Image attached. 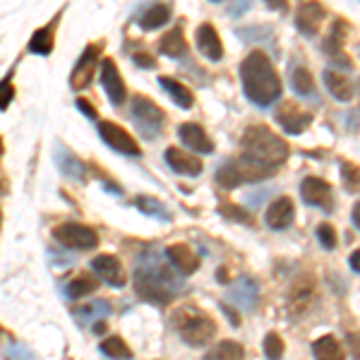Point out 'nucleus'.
I'll use <instances>...</instances> for the list:
<instances>
[{
    "mask_svg": "<svg viewBox=\"0 0 360 360\" xmlns=\"http://www.w3.org/2000/svg\"><path fill=\"white\" fill-rule=\"evenodd\" d=\"M178 135L190 149H195V152H200V154H212L214 152L212 139H209V135L205 132V127H202V125L185 123V125L178 127Z\"/></svg>",
    "mask_w": 360,
    "mask_h": 360,
    "instance_id": "nucleus-19",
    "label": "nucleus"
},
{
    "mask_svg": "<svg viewBox=\"0 0 360 360\" xmlns=\"http://www.w3.org/2000/svg\"><path fill=\"white\" fill-rule=\"evenodd\" d=\"M132 286H135V293L139 298L147 300V303L166 305L176 298L180 281L166 266L147 264V266H137L135 276H132Z\"/></svg>",
    "mask_w": 360,
    "mask_h": 360,
    "instance_id": "nucleus-3",
    "label": "nucleus"
},
{
    "mask_svg": "<svg viewBox=\"0 0 360 360\" xmlns=\"http://www.w3.org/2000/svg\"><path fill=\"white\" fill-rule=\"evenodd\" d=\"M164 159H166V164L173 168V171L180 173V176H200V173H202V161L197 159V156L183 152V149H178V147H168Z\"/></svg>",
    "mask_w": 360,
    "mask_h": 360,
    "instance_id": "nucleus-16",
    "label": "nucleus"
},
{
    "mask_svg": "<svg viewBox=\"0 0 360 360\" xmlns=\"http://www.w3.org/2000/svg\"><path fill=\"white\" fill-rule=\"evenodd\" d=\"M15 98V89L13 84H10V77H5L3 82H0V111H5V108L13 103Z\"/></svg>",
    "mask_w": 360,
    "mask_h": 360,
    "instance_id": "nucleus-38",
    "label": "nucleus"
},
{
    "mask_svg": "<svg viewBox=\"0 0 360 360\" xmlns=\"http://www.w3.org/2000/svg\"><path fill=\"white\" fill-rule=\"evenodd\" d=\"M137 207L142 214H149V217H159V219H168V209L161 205L154 197H137Z\"/></svg>",
    "mask_w": 360,
    "mask_h": 360,
    "instance_id": "nucleus-34",
    "label": "nucleus"
},
{
    "mask_svg": "<svg viewBox=\"0 0 360 360\" xmlns=\"http://www.w3.org/2000/svg\"><path fill=\"white\" fill-rule=\"evenodd\" d=\"M159 84L164 86V91L173 98V103H176V106H180V108H193V103H195L193 94H190L188 86H183V84L178 82V79H173V77H159Z\"/></svg>",
    "mask_w": 360,
    "mask_h": 360,
    "instance_id": "nucleus-25",
    "label": "nucleus"
},
{
    "mask_svg": "<svg viewBox=\"0 0 360 360\" xmlns=\"http://www.w3.org/2000/svg\"><path fill=\"white\" fill-rule=\"evenodd\" d=\"M185 49H188V44H185V37H183V25L173 27L171 32H168L166 37H161V41H159V51L168 58L185 56Z\"/></svg>",
    "mask_w": 360,
    "mask_h": 360,
    "instance_id": "nucleus-24",
    "label": "nucleus"
},
{
    "mask_svg": "<svg viewBox=\"0 0 360 360\" xmlns=\"http://www.w3.org/2000/svg\"><path fill=\"white\" fill-rule=\"evenodd\" d=\"M353 224H356V229H360V202L353 205Z\"/></svg>",
    "mask_w": 360,
    "mask_h": 360,
    "instance_id": "nucleus-45",
    "label": "nucleus"
},
{
    "mask_svg": "<svg viewBox=\"0 0 360 360\" xmlns=\"http://www.w3.org/2000/svg\"><path fill=\"white\" fill-rule=\"evenodd\" d=\"M98 351L103 353V356H108L111 360H130L135 353H132V348L125 344L120 336H108V339H103L101 344H98Z\"/></svg>",
    "mask_w": 360,
    "mask_h": 360,
    "instance_id": "nucleus-29",
    "label": "nucleus"
},
{
    "mask_svg": "<svg viewBox=\"0 0 360 360\" xmlns=\"http://www.w3.org/2000/svg\"><path fill=\"white\" fill-rule=\"evenodd\" d=\"M264 3L269 5L271 10H278V13H281V10H283V13H286V8H288L286 0H264Z\"/></svg>",
    "mask_w": 360,
    "mask_h": 360,
    "instance_id": "nucleus-43",
    "label": "nucleus"
},
{
    "mask_svg": "<svg viewBox=\"0 0 360 360\" xmlns=\"http://www.w3.org/2000/svg\"><path fill=\"white\" fill-rule=\"evenodd\" d=\"M96 288H98V281H96V278H91L89 274H79V276H75L72 281L68 283L65 293H68V298L79 300V298H84V295L96 293Z\"/></svg>",
    "mask_w": 360,
    "mask_h": 360,
    "instance_id": "nucleus-30",
    "label": "nucleus"
},
{
    "mask_svg": "<svg viewBox=\"0 0 360 360\" xmlns=\"http://www.w3.org/2000/svg\"><path fill=\"white\" fill-rule=\"evenodd\" d=\"M75 103H77V108L86 115V118H89V120H96V108L91 106V103L86 101V98H77Z\"/></svg>",
    "mask_w": 360,
    "mask_h": 360,
    "instance_id": "nucleus-41",
    "label": "nucleus"
},
{
    "mask_svg": "<svg viewBox=\"0 0 360 360\" xmlns=\"http://www.w3.org/2000/svg\"><path fill=\"white\" fill-rule=\"evenodd\" d=\"M130 115H132V120H135L137 130L142 132L144 137H149V139L159 135V130L164 127V120H166L164 111L156 106L152 98H144V96L132 98Z\"/></svg>",
    "mask_w": 360,
    "mask_h": 360,
    "instance_id": "nucleus-5",
    "label": "nucleus"
},
{
    "mask_svg": "<svg viewBox=\"0 0 360 360\" xmlns=\"http://www.w3.org/2000/svg\"><path fill=\"white\" fill-rule=\"evenodd\" d=\"M91 271L113 288H123L127 281L123 264H120V259L115 255H98V257H94L91 259Z\"/></svg>",
    "mask_w": 360,
    "mask_h": 360,
    "instance_id": "nucleus-13",
    "label": "nucleus"
},
{
    "mask_svg": "<svg viewBox=\"0 0 360 360\" xmlns=\"http://www.w3.org/2000/svg\"><path fill=\"white\" fill-rule=\"evenodd\" d=\"M173 329L188 346L202 348L217 336V322L195 307H183L173 315Z\"/></svg>",
    "mask_w": 360,
    "mask_h": 360,
    "instance_id": "nucleus-4",
    "label": "nucleus"
},
{
    "mask_svg": "<svg viewBox=\"0 0 360 360\" xmlns=\"http://www.w3.org/2000/svg\"><path fill=\"white\" fill-rule=\"evenodd\" d=\"M101 84L113 106H123L127 98V89L123 84V77H120V72H118V65H115V60H111V58L101 63Z\"/></svg>",
    "mask_w": 360,
    "mask_h": 360,
    "instance_id": "nucleus-12",
    "label": "nucleus"
},
{
    "mask_svg": "<svg viewBox=\"0 0 360 360\" xmlns=\"http://www.w3.org/2000/svg\"><path fill=\"white\" fill-rule=\"evenodd\" d=\"M219 212L226 214V219H236V221H248V212L240 207H233V205H221L219 207Z\"/></svg>",
    "mask_w": 360,
    "mask_h": 360,
    "instance_id": "nucleus-39",
    "label": "nucleus"
},
{
    "mask_svg": "<svg viewBox=\"0 0 360 360\" xmlns=\"http://www.w3.org/2000/svg\"><path fill=\"white\" fill-rule=\"evenodd\" d=\"M322 20H324V5L305 3V5H300L298 15H295V27H298V32L305 34V37H315L319 32Z\"/></svg>",
    "mask_w": 360,
    "mask_h": 360,
    "instance_id": "nucleus-17",
    "label": "nucleus"
},
{
    "mask_svg": "<svg viewBox=\"0 0 360 360\" xmlns=\"http://www.w3.org/2000/svg\"><path fill=\"white\" fill-rule=\"evenodd\" d=\"M317 298V283L310 274H300L288 288L286 298V310L291 312V317H305L307 310L312 307Z\"/></svg>",
    "mask_w": 360,
    "mask_h": 360,
    "instance_id": "nucleus-6",
    "label": "nucleus"
},
{
    "mask_svg": "<svg viewBox=\"0 0 360 360\" xmlns=\"http://www.w3.org/2000/svg\"><path fill=\"white\" fill-rule=\"evenodd\" d=\"M276 123L283 127V132L288 135H300L305 132L312 123V115L303 111L295 101H283L281 106L276 108Z\"/></svg>",
    "mask_w": 360,
    "mask_h": 360,
    "instance_id": "nucleus-11",
    "label": "nucleus"
},
{
    "mask_svg": "<svg viewBox=\"0 0 360 360\" xmlns=\"http://www.w3.org/2000/svg\"><path fill=\"white\" fill-rule=\"evenodd\" d=\"M344 34H346V22H341V20H336L334 22V27H332V32H329V37L324 39V44H322V51L327 56H339L341 53V46H344Z\"/></svg>",
    "mask_w": 360,
    "mask_h": 360,
    "instance_id": "nucleus-32",
    "label": "nucleus"
},
{
    "mask_svg": "<svg viewBox=\"0 0 360 360\" xmlns=\"http://www.w3.org/2000/svg\"><path fill=\"white\" fill-rule=\"evenodd\" d=\"M98 53H101V46H98V44H89L82 51V56L77 58L72 72H70V86H72V89L79 91V89H86V86L91 84L94 72H96Z\"/></svg>",
    "mask_w": 360,
    "mask_h": 360,
    "instance_id": "nucleus-9",
    "label": "nucleus"
},
{
    "mask_svg": "<svg viewBox=\"0 0 360 360\" xmlns=\"http://www.w3.org/2000/svg\"><path fill=\"white\" fill-rule=\"evenodd\" d=\"M231 298H233L240 307H245V310H252V307L257 305V286H255L250 278H243V281L233 288Z\"/></svg>",
    "mask_w": 360,
    "mask_h": 360,
    "instance_id": "nucleus-31",
    "label": "nucleus"
},
{
    "mask_svg": "<svg viewBox=\"0 0 360 360\" xmlns=\"http://www.w3.org/2000/svg\"><path fill=\"white\" fill-rule=\"evenodd\" d=\"M348 344H351V351L356 360H360V334H351L348 336Z\"/></svg>",
    "mask_w": 360,
    "mask_h": 360,
    "instance_id": "nucleus-42",
    "label": "nucleus"
},
{
    "mask_svg": "<svg viewBox=\"0 0 360 360\" xmlns=\"http://www.w3.org/2000/svg\"><path fill=\"white\" fill-rule=\"evenodd\" d=\"M205 360H245V348L238 341H219L207 351Z\"/></svg>",
    "mask_w": 360,
    "mask_h": 360,
    "instance_id": "nucleus-26",
    "label": "nucleus"
},
{
    "mask_svg": "<svg viewBox=\"0 0 360 360\" xmlns=\"http://www.w3.org/2000/svg\"><path fill=\"white\" fill-rule=\"evenodd\" d=\"M243 154L255 164H262L276 171L288 159V144L276 132H271L269 127L252 125L243 135Z\"/></svg>",
    "mask_w": 360,
    "mask_h": 360,
    "instance_id": "nucleus-2",
    "label": "nucleus"
},
{
    "mask_svg": "<svg viewBox=\"0 0 360 360\" xmlns=\"http://www.w3.org/2000/svg\"><path fill=\"white\" fill-rule=\"evenodd\" d=\"M53 41H56V27L46 25L39 32H34V37L29 39V51L37 56H49L53 51Z\"/></svg>",
    "mask_w": 360,
    "mask_h": 360,
    "instance_id": "nucleus-27",
    "label": "nucleus"
},
{
    "mask_svg": "<svg viewBox=\"0 0 360 360\" xmlns=\"http://www.w3.org/2000/svg\"><path fill=\"white\" fill-rule=\"evenodd\" d=\"M300 197H303L305 205L324 209V212H332L334 209V195L332 188H329L327 180L307 176L303 183H300Z\"/></svg>",
    "mask_w": 360,
    "mask_h": 360,
    "instance_id": "nucleus-10",
    "label": "nucleus"
},
{
    "mask_svg": "<svg viewBox=\"0 0 360 360\" xmlns=\"http://www.w3.org/2000/svg\"><path fill=\"white\" fill-rule=\"evenodd\" d=\"M217 183L226 190H233V188H238V185L245 183L240 161H226V164L217 171Z\"/></svg>",
    "mask_w": 360,
    "mask_h": 360,
    "instance_id": "nucleus-28",
    "label": "nucleus"
},
{
    "mask_svg": "<svg viewBox=\"0 0 360 360\" xmlns=\"http://www.w3.org/2000/svg\"><path fill=\"white\" fill-rule=\"evenodd\" d=\"M168 20H171V5L154 3V5H149V8L144 10L142 15H139V27L147 29V32H149V29L164 27Z\"/></svg>",
    "mask_w": 360,
    "mask_h": 360,
    "instance_id": "nucleus-22",
    "label": "nucleus"
},
{
    "mask_svg": "<svg viewBox=\"0 0 360 360\" xmlns=\"http://www.w3.org/2000/svg\"><path fill=\"white\" fill-rule=\"evenodd\" d=\"M291 84H293L295 94H300V96H307V94H312V91H315V82H312V75H310V70H307V68H295L293 70Z\"/></svg>",
    "mask_w": 360,
    "mask_h": 360,
    "instance_id": "nucleus-33",
    "label": "nucleus"
},
{
    "mask_svg": "<svg viewBox=\"0 0 360 360\" xmlns=\"http://www.w3.org/2000/svg\"><path fill=\"white\" fill-rule=\"evenodd\" d=\"M166 257L183 276H190L200 269V257L190 250L185 243H176V245H168L166 248Z\"/></svg>",
    "mask_w": 360,
    "mask_h": 360,
    "instance_id": "nucleus-15",
    "label": "nucleus"
},
{
    "mask_svg": "<svg viewBox=\"0 0 360 360\" xmlns=\"http://www.w3.org/2000/svg\"><path fill=\"white\" fill-rule=\"evenodd\" d=\"M348 262H351V269L356 271V274H360V250H356V252L351 255V259H348Z\"/></svg>",
    "mask_w": 360,
    "mask_h": 360,
    "instance_id": "nucleus-44",
    "label": "nucleus"
},
{
    "mask_svg": "<svg viewBox=\"0 0 360 360\" xmlns=\"http://www.w3.org/2000/svg\"><path fill=\"white\" fill-rule=\"evenodd\" d=\"M295 219V207L291 202V197H276L269 207H266V214H264V221L269 229L274 231H283L293 224Z\"/></svg>",
    "mask_w": 360,
    "mask_h": 360,
    "instance_id": "nucleus-14",
    "label": "nucleus"
},
{
    "mask_svg": "<svg viewBox=\"0 0 360 360\" xmlns=\"http://www.w3.org/2000/svg\"><path fill=\"white\" fill-rule=\"evenodd\" d=\"M243 91L257 106H269L281 96V79H278L269 56L262 51H252L240 65Z\"/></svg>",
    "mask_w": 360,
    "mask_h": 360,
    "instance_id": "nucleus-1",
    "label": "nucleus"
},
{
    "mask_svg": "<svg viewBox=\"0 0 360 360\" xmlns=\"http://www.w3.org/2000/svg\"><path fill=\"white\" fill-rule=\"evenodd\" d=\"M56 166L60 168V173L65 178H72V180H79V183H84V178H86L84 164L72 152H68L65 147H60V144L56 147Z\"/></svg>",
    "mask_w": 360,
    "mask_h": 360,
    "instance_id": "nucleus-20",
    "label": "nucleus"
},
{
    "mask_svg": "<svg viewBox=\"0 0 360 360\" xmlns=\"http://www.w3.org/2000/svg\"><path fill=\"white\" fill-rule=\"evenodd\" d=\"M98 135H101V139L113 149V152L125 154V156H142V149H139V144L132 139L130 132H127L125 127L111 123V120L98 123Z\"/></svg>",
    "mask_w": 360,
    "mask_h": 360,
    "instance_id": "nucleus-8",
    "label": "nucleus"
},
{
    "mask_svg": "<svg viewBox=\"0 0 360 360\" xmlns=\"http://www.w3.org/2000/svg\"><path fill=\"white\" fill-rule=\"evenodd\" d=\"M312 353H315V360H344L346 358V353H344V348H341L339 339L332 336V334L317 339L315 344H312Z\"/></svg>",
    "mask_w": 360,
    "mask_h": 360,
    "instance_id": "nucleus-23",
    "label": "nucleus"
},
{
    "mask_svg": "<svg viewBox=\"0 0 360 360\" xmlns=\"http://www.w3.org/2000/svg\"><path fill=\"white\" fill-rule=\"evenodd\" d=\"M283 339L276 332H269L264 336V356L269 360H281L283 358Z\"/></svg>",
    "mask_w": 360,
    "mask_h": 360,
    "instance_id": "nucleus-35",
    "label": "nucleus"
},
{
    "mask_svg": "<svg viewBox=\"0 0 360 360\" xmlns=\"http://www.w3.org/2000/svg\"><path fill=\"white\" fill-rule=\"evenodd\" d=\"M195 41H197V46H200L202 56L209 58V60H221V58H224L221 39H219L217 29H214V25H209V22L197 29Z\"/></svg>",
    "mask_w": 360,
    "mask_h": 360,
    "instance_id": "nucleus-18",
    "label": "nucleus"
},
{
    "mask_svg": "<svg viewBox=\"0 0 360 360\" xmlns=\"http://www.w3.org/2000/svg\"><path fill=\"white\" fill-rule=\"evenodd\" d=\"M341 176H344V185L351 193H360V168L344 161V164H341Z\"/></svg>",
    "mask_w": 360,
    "mask_h": 360,
    "instance_id": "nucleus-36",
    "label": "nucleus"
},
{
    "mask_svg": "<svg viewBox=\"0 0 360 360\" xmlns=\"http://www.w3.org/2000/svg\"><path fill=\"white\" fill-rule=\"evenodd\" d=\"M324 84H327L329 94H332L336 101H351L353 98V84L351 79L344 77L336 70H324Z\"/></svg>",
    "mask_w": 360,
    "mask_h": 360,
    "instance_id": "nucleus-21",
    "label": "nucleus"
},
{
    "mask_svg": "<svg viewBox=\"0 0 360 360\" xmlns=\"http://www.w3.org/2000/svg\"><path fill=\"white\" fill-rule=\"evenodd\" d=\"M132 60L137 63L139 68H156V60H154V56H149V53H142V51H137L135 56H132Z\"/></svg>",
    "mask_w": 360,
    "mask_h": 360,
    "instance_id": "nucleus-40",
    "label": "nucleus"
},
{
    "mask_svg": "<svg viewBox=\"0 0 360 360\" xmlns=\"http://www.w3.org/2000/svg\"><path fill=\"white\" fill-rule=\"evenodd\" d=\"M317 240L324 250H334L336 248V231L329 224H319L317 226Z\"/></svg>",
    "mask_w": 360,
    "mask_h": 360,
    "instance_id": "nucleus-37",
    "label": "nucleus"
},
{
    "mask_svg": "<svg viewBox=\"0 0 360 360\" xmlns=\"http://www.w3.org/2000/svg\"><path fill=\"white\" fill-rule=\"evenodd\" d=\"M53 238L60 245H65L70 250H94L98 245V236L94 229L82 224H60L53 229Z\"/></svg>",
    "mask_w": 360,
    "mask_h": 360,
    "instance_id": "nucleus-7",
    "label": "nucleus"
}]
</instances>
